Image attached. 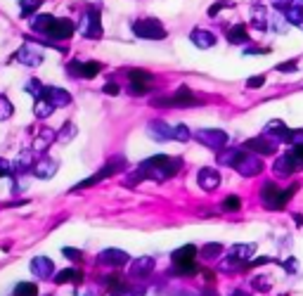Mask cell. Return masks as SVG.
I'll return each mask as SVG.
<instances>
[{
  "mask_svg": "<svg viewBox=\"0 0 303 296\" xmlns=\"http://www.w3.org/2000/svg\"><path fill=\"white\" fill-rule=\"evenodd\" d=\"M239 209H242V199L237 194H230L223 199V211H239Z\"/></svg>",
  "mask_w": 303,
  "mask_h": 296,
  "instance_id": "38",
  "label": "cell"
},
{
  "mask_svg": "<svg viewBox=\"0 0 303 296\" xmlns=\"http://www.w3.org/2000/svg\"><path fill=\"white\" fill-rule=\"evenodd\" d=\"M43 97L50 102V105L57 109V107H66L71 105V95L66 93L64 88H57V85H45V93Z\"/></svg>",
  "mask_w": 303,
  "mask_h": 296,
  "instance_id": "12",
  "label": "cell"
},
{
  "mask_svg": "<svg viewBox=\"0 0 303 296\" xmlns=\"http://www.w3.org/2000/svg\"><path fill=\"white\" fill-rule=\"evenodd\" d=\"M31 273L38 275V280H48V277L54 275V263L48 256H36L31 261Z\"/></svg>",
  "mask_w": 303,
  "mask_h": 296,
  "instance_id": "14",
  "label": "cell"
},
{
  "mask_svg": "<svg viewBox=\"0 0 303 296\" xmlns=\"http://www.w3.org/2000/svg\"><path fill=\"white\" fill-rule=\"evenodd\" d=\"M147 130H150V135L154 140H173V128L168 126L166 121H161V118H154V121H150Z\"/></svg>",
  "mask_w": 303,
  "mask_h": 296,
  "instance_id": "20",
  "label": "cell"
},
{
  "mask_svg": "<svg viewBox=\"0 0 303 296\" xmlns=\"http://www.w3.org/2000/svg\"><path fill=\"white\" fill-rule=\"evenodd\" d=\"M197 182H199V187L206 192H213L220 185V173L216 169H202L197 173Z\"/></svg>",
  "mask_w": 303,
  "mask_h": 296,
  "instance_id": "13",
  "label": "cell"
},
{
  "mask_svg": "<svg viewBox=\"0 0 303 296\" xmlns=\"http://www.w3.org/2000/svg\"><path fill=\"white\" fill-rule=\"evenodd\" d=\"M152 102L156 107H163V105L166 107H195V105H199V100L192 95V90H190L187 85L178 88L173 97H154Z\"/></svg>",
  "mask_w": 303,
  "mask_h": 296,
  "instance_id": "6",
  "label": "cell"
},
{
  "mask_svg": "<svg viewBox=\"0 0 303 296\" xmlns=\"http://www.w3.org/2000/svg\"><path fill=\"white\" fill-rule=\"evenodd\" d=\"M12 171H14V166H12L7 159H0V178H5V176H10Z\"/></svg>",
  "mask_w": 303,
  "mask_h": 296,
  "instance_id": "47",
  "label": "cell"
},
{
  "mask_svg": "<svg viewBox=\"0 0 303 296\" xmlns=\"http://www.w3.org/2000/svg\"><path fill=\"white\" fill-rule=\"evenodd\" d=\"M128 261H130V256L126 251H121V249H104L100 254V263L111 265V268H121V265H126Z\"/></svg>",
  "mask_w": 303,
  "mask_h": 296,
  "instance_id": "16",
  "label": "cell"
},
{
  "mask_svg": "<svg viewBox=\"0 0 303 296\" xmlns=\"http://www.w3.org/2000/svg\"><path fill=\"white\" fill-rule=\"evenodd\" d=\"M282 10L287 12V19L292 21L294 26L303 29V10H301V7H294V5H282Z\"/></svg>",
  "mask_w": 303,
  "mask_h": 296,
  "instance_id": "30",
  "label": "cell"
},
{
  "mask_svg": "<svg viewBox=\"0 0 303 296\" xmlns=\"http://www.w3.org/2000/svg\"><path fill=\"white\" fill-rule=\"evenodd\" d=\"M292 157L299 161V166L303 169V145H299V147H294L292 149Z\"/></svg>",
  "mask_w": 303,
  "mask_h": 296,
  "instance_id": "51",
  "label": "cell"
},
{
  "mask_svg": "<svg viewBox=\"0 0 303 296\" xmlns=\"http://www.w3.org/2000/svg\"><path fill=\"white\" fill-rule=\"evenodd\" d=\"M180 166H183V161H180L178 157L154 154V157L145 159L133 176H126V178H123V185H126V187H135V185L142 182V180H156V182H163V180L173 178L175 173L180 171Z\"/></svg>",
  "mask_w": 303,
  "mask_h": 296,
  "instance_id": "1",
  "label": "cell"
},
{
  "mask_svg": "<svg viewBox=\"0 0 303 296\" xmlns=\"http://www.w3.org/2000/svg\"><path fill=\"white\" fill-rule=\"evenodd\" d=\"M277 71H282V74H292V71H296V59H289V62H282L280 66H277Z\"/></svg>",
  "mask_w": 303,
  "mask_h": 296,
  "instance_id": "46",
  "label": "cell"
},
{
  "mask_svg": "<svg viewBox=\"0 0 303 296\" xmlns=\"http://www.w3.org/2000/svg\"><path fill=\"white\" fill-rule=\"evenodd\" d=\"M242 154H244V149H239V147L223 149V152H218V164H223V166H232V169H235Z\"/></svg>",
  "mask_w": 303,
  "mask_h": 296,
  "instance_id": "26",
  "label": "cell"
},
{
  "mask_svg": "<svg viewBox=\"0 0 303 296\" xmlns=\"http://www.w3.org/2000/svg\"><path fill=\"white\" fill-rule=\"evenodd\" d=\"M195 138L204 145V147H211V149H220L225 147L227 142V133L225 130H220V128H202V130H197Z\"/></svg>",
  "mask_w": 303,
  "mask_h": 296,
  "instance_id": "9",
  "label": "cell"
},
{
  "mask_svg": "<svg viewBox=\"0 0 303 296\" xmlns=\"http://www.w3.org/2000/svg\"><path fill=\"white\" fill-rule=\"evenodd\" d=\"M301 2H303V0H301Z\"/></svg>",
  "mask_w": 303,
  "mask_h": 296,
  "instance_id": "54",
  "label": "cell"
},
{
  "mask_svg": "<svg viewBox=\"0 0 303 296\" xmlns=\"http://www.w3.org/2000/svg\"><path fill=\"white\" fill-rule=\"evenodd\" d=\"M265 280H268V277H256V280H253V287H256L258 292H265V289L270 287V282H265Z\"/></svg>",
  "mask_w": 303,
  "mask_h": 296,
  "instance_id": "50",
  "label": "cell"
},
{
  "mask_svg": "<svg viewBox=\"0 0 303 296\" xmlns=\"http://www.w3.org/2000/svg\"><path fill=\"white\" fill-rule=\"evenodd\" d=\"M76 31V24L71 19H57L52 26V31H50V38L52 41H66V38H71Z\"/></svg>",
  "mask_w": 303,
  "mask_h": 296,
  "instance_id": "17",
  "label": "cell"
},
{
  "mask_svg": "<svg viewBox=\"0 0 303 296\" xmlns=\"http://www.w3.org/2000/svg\"><path fill=\"white\" fill-rule=\"evenodd\" d=\"M54 282L57 285H81L83 282V273L81 270H76V268H66V270H59L57 275H54Z\"/></svg>",
  "mask_w": 303,
  "mask_h": 296,
  "instance_id": "24",
  "label": "cell"
},
{
  "mask_svg": "<svg viewBox=\"0 0 303 296\" xmlns=\"http://www.w3.org/2000/svg\"><path fill=\"white\" fill-rule=\"evenodd\" d=\"M33 112H36V117H38V118H48L54 112V107L43 97V100H36V107H33Z\"/></svg>",
  "mask_w": 303,
  "mask_h": 296,
  "instance_id": "31",
  "label": "cell"
},
{
  "mask_svg": "<svg viewBox=\"0 0 303 296\" xmlns=\"http://www.w3.org/2000/svg\"><path fill=\"white\" fill-rule=\"evenodd\" d=\"M54 21H57V17H52V14H36L31 19V29L38 33H43V36H50Z\"/></svg>",
  "mask_w": 303,
  "mask_h": 296,
  "instance_id": "21",
  "label": "cell"
},
{
  "mask_svg": "<svg viewBox=\"0 0 303 296\" xmlns=\"http://www.w3.org/2000/svg\"><path fill=\"white\" fill-rule=\"evenodd\" d=\"M123 164H126V159H123V157L111 159V161H107V164H104V166H102V169H100L98 173H95V176H90V178L81 180V182H78L76 187H71V190H69V192L86 190V187H93V185H98V182H102V180H107L109 176H114V173H116V171H119L121 166H123Z\"/></svg>",
  "mask_w": 303,
  "mask_h": 296,
  "instance_id": "4",
  "label": "cell"
},
{
  "mask_svg": "<svg viewBox=\"0 0 303 296\" xmlns=\"http://www.w3.org/2000/svg\"><path fill=\"white\" fill-rule=\"evenodd\" d=\"M190 138H192V133H190V128L185 126V123H178V126H173V140L187 142Z\"/></svg>",
  "mask_w": 303,
  "mask_h": 296,
  "instance_id": "40",
  "label": "cell"
},
{
  "mask_svg": "<svg viewBox=\"0 0 303 296\" xmlns=\"http://www.w3.org/2000/svg\"><path fill=\"white\" fill-rule=\"evenodd\" d=\"M74 135H76V126L71 123V121H66L64 128L57 133V140H62V142H69V140L74 138Z\"/></svg>",
  "mask_w": 303,
  "mask_h": 296,
  "instance_id": "42",
  "label": "cell"
},
{
  "mask_svg": "<svg viewBox=\"0 0 303 296\" xmlns=\"http://www.w3.org/2000/svg\"><path fill=\"white\" fill-rule=\"evenodd\" d=\"M220 254H223V244H218V242H211V244H206V246H202V256L208 258V261Z\"/></svg>",
  "mask_w": 303,
  "mask_h": 296,
  "instance_id": "37",
  "label": "cell"
},
{
  "mask_svg": "<svg viewBox=\"0 0 303 296\" xmlns=\"http://www.w3.org/2000/svg\"><path fill=\"white\" fill-rule=\"evenodd\" d=\"M14 59L19 64H26V66H38L43 64V53H41V45H22L17 53H14Z\"/></svg>",
  "mask_w": 303,
  "mask_h": 296,
  "instance_id": "10",
  "label": "cell"
},
{
  "mask_svg": "<svg viewBox=\"0 0 303 296\" xmlns=\"http://www.w3.org/2000/svg\"><path fill=\"white\" fill-rule=\"evenodd\" d=\"M272 258H268V256H260V258H253V261H249L247 265H263V263H270Z\"/></svg>",
  "mask_w": 303,
  "mask_h": 296,
  "instance_id": "52",
  "label": "cell"
},
{
  "mask_svg": "<svg viewBox=\"0 0 303 296\" xmlns=\"http://www.w3.org/2000/svg\"><path fill=\"white\" fill-rule=\"evenodd\" d=\"M43 5V0H19V10H22V17H29L33 12H38V7Z\"/></svg>",
  "mask_w": 303,
  "mask_h": 296,
  "instance_id": "34",
  "label": "cell"
},
{
  "mask_svg": "<svg viewBox=\"0 0 303 296\" xmlns=\"http://www.w3.org/2000/svg\"><path fill=\"white\" fill-rule=\"evenodd\" d=\"M102 69H104L102 62H78V59H71L66 64V71L74 78H95V76H100Z\"/></svg>",
  "mask_w": 303,
  "mask_h": 296,
  "instance_id": "8",
  "label": "cell"
},
{
  "mask_svg": "<svg viewBox=\"0 0 303 296\" xmlns=\"http://www.w3.org/2000/svg\"><path fill=\"white\" fill-rule=\"evenodd\" d=\"M296 190H299L296 182H294L292 187H287V190H280V185H275L270 180V182H265V185L260 187V201H263L265 209H270V211H282Z\"/></svg>",
  "mask_w": 303,
  "mask_h": 296,
  "instance_id": "2",
  "label": "cell"
},
{
  "mask_svg": "<svg viewBox=\"0 0 303 296\" xmlns=\"http://www.w3.org/2000/svg\"><path fill=\"white\" fill-rule=\"evenodd\" d=\"M133 33L138 38H145V41H163L166 38V29L159 19L154 17H142V19L133 21Z\"/></svg>",
  "mask_w": 303,
  "mask_h": 296,
  "instance_id": "3",
  "label": "cell"
},
{
  "mask_svg": "<svg viewBox=\"0 0 303 296\" xmlns=\"http://www.w3.org/2000/svg\"><path fill=\"white\" fill-rule=\"evenodd\" d=\"M251 24L258 29V31H265V10L263 7H253V12H251Z\"/></svg>",
  "mask_w": 303,
  "mask_h": 296,
  "instance_id": "35",
  "label": "cell"
},
{
  "mask_svg": "<svg viewBox=\"0 0 303 296\" xmlns=\"http://www.w3.org/2000/svg\"><path fill=\"white\" fill-rule=\"evenodd\" d=\"M12 112H14V109H12V102L5 95H0V121H7V118L12 117Z\"/></svg>",
  "mask_w": 303,
  "mask_h": 296,
  "instance_id": "41",
  "label": "cell"
},
{
  "mask_svg": "<svg viewBox=\"0 0 303 296\" xmlns=\"http://www.w3.org/2000/svg\"><path fill=\"white\" fill-rule=\"evenodd\" d=\"M244 147L249 149V152H256V154H275V149H277V142L270 140L268 135H260V138H251L244 142Z\"/></svg>",
  "mask_w": 303,
  "mask_h": 296,
  "instance_id": "11",
  "label": "cell"
},
{
  "mask_svg": "<svg viewBox=\"0 0 303 296\" xmlns=\"http://www.w3.org/2000/svg\"><path fill=\"white\" fill-rule=\"evenodd\" d=\"M128 93L133 97H145L147 95V85H142V83H130L128 85Z\"/></svg>",
  "mask_w": 303,
  "mask_h": 296,
  "instance_id": "44",
  "label": "cell"
},
{
  "mask_svg": "<svg viewBox=\"0 0 303 296\" xmlns=\"http://www.w3.org/2000/svg\"><path fill=\"white\" fill-rule=\"evenodd\" d=\"M26 93H31L36 100H43V93H45V85L38 81V78H31L29 83H26Z\"/></svg>",
  "mask_w": 303,
  "mask_h": 296,
  "instance_id": "36",
  "label": "cell"
},
{
  "mask_svg": "<svg viewBox=\"0 0 303 296\" xmlns=\"http://www.w3.org/2000/svg\"><path fill=\"white\" fill-rule=\"evenodd\" d=\"M62 254H64L66 258H71V261H81V258H83V251H81V249H74V246H64Z\"/></svg>",
  "mask_w": 303,
  "mask_h": 296,
  "instance_id": "45",
  "label": "cell"
},
{
  "mask_svg": "<svg viewBox=\"0 0 303 296\" xmlns=\"http://www.w3.org/2000/svg\"><path fill=\"white\" fill-rule=\"evenodd\" d=\"M227 41L232 43V45H242V43H247V41H249L247 26H244V24H237V26H232V29L227 31Z\"/></svg>",
  "mask_w": 303,
  "mask_h": 296,
  "instance_id": "28",
  "label": "cell"
},
{
  "mask_svg": "<svg viewBox=\"0 0 303 296\" xmlns=\"http://www.w3.org/2000/svg\"><path fill=\"white\" fill-rule=\"evenodd\" d=\"M263 83H265V76H253L247 81V88H260Z\"/></svg>",
  "mask_w": 303,
  "mask_h": 296,
  "instance_id": "48",
  "label": "cell"
},
{
  "mask_svg": "<svg viewBox=\"0 0 303 296\" xmlns=\"http://www.w3.org/2000/svg\"><path fill=\"white\" fill-rule=\"evenodd\" d=\"M223 7H232V2H230V0H218V2H213V5L208 7V17H216Z\"/></svg>",
  "mask_w": 303,
  "mask_h": 296,
  "instance_id": "43",
  "label": "cell"
},
{
  "mask_svg": "<svg viewBox=\"0 0 303 296\" xmlns=\"http://www.w3.org/2000/svg\"><path fill=\"white\" fill-rule=\"evenodd\" d=\"M197 256V246L195 244H185V246H180V249H175L173 254H171V261H173V265L178 263H192Z\"/></svg>",
  "mask_w": 303,
  "mask_h": 296,
  "instance_id": "23",
  "label": "cell"
},
{
  "mask_svg": "<svg viewBox=\"0 0 303 296\" xmlns=\"http://www.w3.org/2000/svg\"><path fill=\"white\" fill-rule=\"evenodd\" d=\"M14 296H38V287L33 282H19L14 287Z\"/></svg>",
  "mask_w": 303,
  "mask_h": 296,
  "instance_id": "33",
  "label": "cell"
},
{
  "mask_svg": "<svg viewBox=\"0 0 303 296\" xmlns=\"http://www.w3.org/2000/svg\"><path fill=\"white\" fill-rule=\"evenodd\" d=\"M190 41L195 43L197 48L208 50V48H213V45H216V36H213L211 31H204V29H195V31L190 33Z\"/></svg>",
  "mask_w": 303,
  "mask_h": 296,
  "instance_id": "22",
  "label": "cell"
},
{
  "mask_svg": "<svg viewBox=\"0 0 303 296\" xmlns=\"http://www.w3.org/2000/svg\"><path fill=\"white\" fill-rule=\"evenodd\" d=\"M275 173L277 176H292L294 171H301V166H299V161L292 157V152H287V154H282L277 161H275Z\"/></svg>",
  "mask_w": 303,
  "mask_h": 296,
  "instance_id": "18",
  "label": "cell"
},
{
  "mask_svg": "<svg viewBox=\"0 0 303 296\" xmlns=\"http://www.w3.org/2000/svg\"><path fill=\"white\" fill-rule=\"evenodd\" d=\"M33 166H36V149H26V152H22V154L17 157V161H14V171H17V173L33 171Z\"/></svg>",
  "mask_w": 303,
  "mask_h": 296,
  "instance_id": "25",
  "label": "cell"
},
{
  "mask_svg": "<svg viewBox=\"0 0 303 296\" xmlns=\"http://www.w3.org/2000/svg\"><path fill=\"white\" fill-rule=\"evenodd\" d=\"M128 78H130V83L147 85L152 81V74L150 71H142V69H128Z\"/></svg>",
  "mask_w": 303,
  "mask_h": 296,
  "instance_id": "32",
  "label": "cell"
},
{
  "mask_svg": "<svg viewBox=\"0 0 303 296\" xmlns=\"http://www.w3.org/2000/svg\"><path fill=\"white\" fill-rule=\"evenodd\" d=\"M57 169H59V164H57L54 159L43 157V159H38V161H36V166H33L31 173L36 176V178L48 180V178H52L54 173H57Z\"/></svg>",
  "mask_w": 303,
  "mask_h": 296,
  "instance_id": "15",
  "label": "cell"
},
{
  "mask_svg": "<svg viewBox=\"0 0 303 296\" xmlns=\"http://www.w3.org/2000/svg\"><path fill=\"white\" fill-rule=\"evenodd\" d=\"M102 90H104V93H107V95H119V93H121L119 83H111V81H109V83L104 85V88H102Z\"/></svg>",
  "mask_w": 303,
  "mask_h": 296,
  "instance_id": "49",
  "label": "cell"
},
{
  "mask_svg": "<svg viewBox=\"0 0 303 296\" xmlns=\"http://www.w3.org/2000/svg\"><path fill=\"white\" fill-rule=\"evenodd\" d=\"M197 270V263L192 261V263H178V265H173V273L175 275H195Z\"/></svg>",
  "mask_w": 303,
  "mask_h": 296,
  "instance_id": "39",
  "label": "cell"
},
{
  "mask_svg": "<svg viewBox=\"0 0 303 296\" xmlns=\"http://www.w3.org/2000/svg\"><path fill=\"white\" fill-rule=\"evenodd\" d=\"M52 140H57V133L50 130V128H41L38 135H36V145H33V149H36V152H45V149L50 147Z\"/></svg>",
  "mask_w": 303,
  "mask_h": 296,
  "instance_id": "27",
  "label": "cell"
},
{
  "mask_svg": "<svg viewBox=\"0 0 303 296\" xmlns=\"http://www.w3.org/2000/svg\"><path fill=\"white\" fill-rule=\"evenodd\" d=\"M81 33L86 36L88 41H100L102 38V19H100V10H95V7H90V10H86V14H83V21H81Z\"/></svg>",
  "mask_w": 303,
  "mask_h": 296,
  "instance_id": "5",
  "label": "cell"
},
{
  "mask_svg": "<svg viewBox=\"0 0 303 296\" xmlns=\"http://www.w3.org/2000/svg\"><path fill=\"white\" fill-rule=\"evenodd\" d=\"M239 176H244V178H256L260 171H263V161L256 152H244L242 157H239L237 166H235Z\"/></svg>",
  "mask_w": 303,
  "mask_h": 296,
  "instance_id": "7",
  "label": "cell"
},
{
  "mask_svg": "<svg viewBox=\"0 0 303 296\" xmlns=\"http://www.w3.org/2000/svg\"><path fill=\"white\" fill-rule=\"evenodd\" d=\"M230 254L235 258H239V261H244V263H249V256L253 254V244H235L230 249Z\"/></svg>",
  "mask_w": 303,
  "mask_h": 296,
  "instance_id": "29",
  "label": "cell"
},
{
  "mask_svg": "<svg viewBox=\"0 0 303 296\" xmlns=\"http://www.w3.org/2000/svg\"><path fill=\"white\" fill-rule=\"evenodd\" d=\"M232 296H249V294H244V292H232Z\"/></svg>",
  "mask_w": 303,
  "mask_h": 296,
  "instance_id": "53",
  "label": "cell"
},
{
  "mask_svg": "<svg viewBox=\"0 0 303 296\" xmlns=\"http://www.w3.org/2000/svg\"><path fill=\"white\" fill-rule=\"evenodd\" d=\"M154 265H156V261H154L152 256H140V258H135V261L130 263V277L150 275L152 270H154Z\"/></svg>",
  "mask_w": 303,
  "mask_h": 296,
  "instance_id": "19",
  "label": "cell"
}]
</instances>
